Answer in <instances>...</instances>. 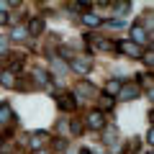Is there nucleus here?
<instances>
[{
	"label": "nucleus",
	"instance_id": "6e6552de",
	"mask_svg": "<svg viewBox=\"0 0 154 154\" xmlns=\"http://www.w3.org/2000/svg\"><path fill=\"white\" fill-rule=\"evenodd\" d=\"M16 82H18V80H16V75H13L11 69H3V72H0V85H3V88L13 90V88H16Z\"/></svg>",
	"mask_w": 154,
	"mask_h": 154
},
{
	"label": "nucleus",
	"instance_id": "f03ea898",
	"mask_svg": "<svg viewBox=\"0 0 154 154\" xmlns=\"http://www.w3.org/2000/svg\"><path fill=\"white\" fill-rule=\"evenodd\" d=\"M85 126L90 128V131H103L105 128V113L98 108L88 110V116H85Z\"/></svg>",
	"mask_w": 154,
	"mask_h": 154
},
{
	"label": "nucleus",
	"instance_id": "dca6fc26",
	"mask_svg": "<svg viewBox=\"0 0 154 154\" xmlns=\"http://www.w3.org/2000/svg\"><path fill=\"white\" fill-rule=\"evenodd\" d=\"M108 26H110V28H123V21H121V18H110Z\"/></svg>",
	"mask_w": 154,
	"mask_h": 154
},
{
	"label": "nucleus",
	"instance_id": "f257e3e1",
	"mask_svg": "<svg viewBox=\"0 0 154 154\" xmlns=\"http://www.w3.org/2000/svg\"><path fill=\"white\" fill-rule=\"evenodd\" d=\"M93 67H95V62H93V57H90V54H80V57H72V59H69V69L77 72V77L90 75Z\"/></svg>",
	"mask_w": 154,
	"mask_h": 154
},
{
	"label": "nucleus",
	"instance_id": "0eeeda50",
	"mask_svg": "<svg viewBox=\"0 0 154 154\" xmlns=\"http://www.w3.org/2000/svg\"><path fill=\"white\" fill-rule=\"evenodd\" d=\"M41 31H44V21L33 16L31 21H28V26H26V33H28V36H38Z\"/></svg>",
	"mask_w": 154,
	"mask_h": 154
},
{
	"label": "nucleus",
	"instance_id": "2eb2a0df",
	"mask_svg": "<svg viewBox=\"0 0 154 154\" xmlns=\"http://www.w3.org/2000/svg\"><path fill=\"white\" fill-rule=\"evenodd\" d=\"M141 59H144V64H146V69H152V64H154V59H152V51H144V54H141Z\"/></svg>",
	"mask_w": 154,
	"mask_h": 154
},
{
	"label": "nucleus",
	"instance_id": "20e7f679",
	"mask_svg": "<svg viewBox=\"0 0 154 154\" xmlns=\"http://www.w3.org/2000/svg\"><path fill=\"white\" fill-rule=\"evenodd\" d=\"M139 95H141V85L139 82H121V90H118L116 98L123 100V103H128V100H136Z\"/></svg>",
	"mask_w": 154,
	"mask_h": 154
},
{
	"label": "nucleus",
	"instance_id": "7ed1b4c3",
	"mask_svg": "<svg viewBox=\"0 0 154 154\" xmlns=\"http://www.w3.org/2000/svg\"><path fill=\"white\" fill-rule=\"evenodd\" d=\"M113 49H116V51H121L123 57H131V59H141V54H144L141 46H136L134 41H128V38H123V41L113 44Z\"/></svg>",
	"mask_w": 154,
	"mask_h": 154
},
{
	"label": "nucleus",
	"instance_id": "f3484780",
	"mask_svg": "<svg viewBox=\"0 0 154 154\" xmlns=\"http://www.w3.org/2000/svg\"><path fill=\"white\" fill-rule=\"evenodd\" d=\"M69 128H72V134H80V131H82V123H80V121H72Z\"/></svg>",
	"mask_w": 154,
	"mask_h": 154
},
{
	"label": "nucleus",
	"instance_id": "9d476101",
	"mask_svg": "<svg viewBox=\"0 0 154 154\" xmlns=\"http://www.w3.org/2000/svg\"><path fill=\"white\" fill-rule=\"evenodd\" d=\"M82 23L95 28V26H103V18H100L98 13H85V16H82Z\"/></svg>",
	"mask_w": 154,
	"mask_h": 154
},
{
	"label": "nucleus",
	"instance_id": "1a4fd4ad",
	"mask_svg": "<svg viewBox=\"0 0 154 154\" xmlns=\"http://www.w3.org/2000/svg\"><path fill=\"white\" fill-rule=\"evenodd\" d=\"M118 90H121V80H108V82H105V95H108V98H116Z\"/></svg>",
	"mask_w": 154,
	"mask_h": 154
},
{
	"label": "nucleus",
	"instance_id": "39448f33",
	"mask_svg": "<svg viewBox=\"0 0 154 154\" xmlns=\"http://www.w3.org/2000/svg\"><path fill=\"white\" fill-rule=\"evenodd\" d=\"M149 36H152V33H149L144 26H139V23H136V26H131V38H128V41H134L136 46H141V49H144V44L152 41Z\"/></svg>",
	"mask_w": 154,
	"mask_h": 154
},
{
	"label": "nucleus",
	"instance_id": "f8f14e48",
	"mask_svg": "<svg viewBox=\"0 0 154 154\" xmlns=\"http://www.w3.org/2000/svg\"><path fill=\"white\" fill-rule=\"evenodd\" d=\"M33 80H36L41 88H46V85H49V75H46L44 69H33Z\"/></svg>",
	"mask_w": 154,
	"mask_h": 154
},
{
	"label": "nucleus",
	"instance_id": "9b49d317",
	"mask_svg": "<svg viewBox=\"0 0 154 154\" xmlns=\"http://www.w3.org/2000/svg\"><path fill=\"white\" fill-rule=\"evenodd\" d=\"M44 139H46L44 131H33L31 134V146L33 149H41V146H44Z\"/></svg>",
	"mask_w": 154,
	"mask_h": 154
},
{
	"label": "nucleus",
	"instance_id": "6ab92c4d",
	"mask_svg": "<svg viewBox=\"0 0 154 154\" xmlns=\"http://www.w3.org/2000/svg\"><path fill=\"white\" fill-rule=\"evenodd\" d=\"M36 154H49V152H46V149H38V152Z\"/></svg>",
	"mask_w": 154,
	"mask_h": 154
},
{
	"label": "nucleus",
	"instance_id": "ddd939ff",
	"mask_svg": "<svg viewBox=\"0 0 154 154\" xmlns=\"http://www.w3.org/2000/svg\"><path fill=\"white\" fill-rule=\"evenodd\" d=\"M11 118H13L11 108H8V105L3 103V105H0V123H8V121H11Z\"/></svg>",
	"mask_w": 154,
	"mask_h": 154
},
{
	"label": "nucleus",
	"instance_id": "aec40b11",
	"mask_svg": "<svg viewBox=\"0 0 154 154\" xmlns=\"http://www.w3.org/2000/svg\"><path fill=\"white\" fill-rule=\"evenodd\" d=\"M80 154H90V152H88V149H82V152H80Z\"/></svg>",
	"mask_w": 154,
	"mask_h": 154
},
{
	"label": "nucleus",
	"instance_id": "a211bd4d",
	"mask_svg": "<svg viewBox=\"0 0 154 154\" xmlns=\"http://www.w3.org/2000/svg\"><path fill=\"white\" fill-rule=\"evenodd\" d=\"M5 23H8V13L0 11V26H5Z\"/></svg>",
	"mask_w": 154,
	"mask_h": 154
},
{
	"label": "nucleus",
	"instance_id": "4468645a",
	"mask_svg": "<svg viewBox=\"0 0 154 154\" xmlns=\"http://www.w3.org/2000/svg\"><path fill=\"white\" fill-rule=\"evenodd\" d=\"M11 38H13V41H21V38H26V28H13Z\"/></svg>",
	"mask_w": 154,
	"mask_h": 154
},
{
	"label": "nucleus",
	"instance_id": "423d86ee",
	"mask_svg": "<svg viewBox=\"0 0 154 154\" xmlns=\"http://www.w3.org/2000/svg\"><path fill=\"white\" fill-rule=\"evenodd\" d=\"M57 103H59L62 110H75L77 108V98H72V95H57Z\"/></svg>",
	"mask_w": 154,
	"mask_h": 154
}]
</instances>
